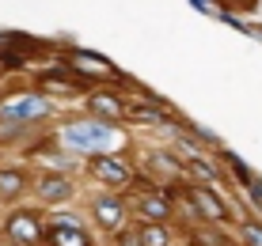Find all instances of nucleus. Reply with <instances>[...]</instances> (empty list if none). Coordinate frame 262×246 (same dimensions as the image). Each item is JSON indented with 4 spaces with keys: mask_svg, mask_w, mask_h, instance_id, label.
Listing matches in <instances>:
<instances>
[{
    "mask_svg": "<svg viewBox=\"0 0 262 246\" xmlns=\"http://www.w3.org/2000/svg\"><path fill=\"white\" fill-rule=\"evenodd\" d=\"M38 193H42V201L57 205V201H69V197H72V186H69L65 178H42Z\"/></svg>",
    "mask_w": 262,
    "mask_h": 246,
    "instance_id": "9",
    "label": "nucleus"
},
{
    "mask_svg": "<svg viewBox=\"0 0 262 246\" xmlns=\"http://www.w3.org/2000/svg\"><path fill=\"white\" fill-rule=\"evenodd\" d=\"M46 114H50V106H46V99H38V95H15L12 103L0 106V117H4V121H34V117H46Z\"/></svg>",
    "mask_w": 262,
    "mask_h": 246,
    "instance_id": "1",
    "label": "nucleus"
},
{
    "mask_svg": "<svg viewBox=\"0 0 262 246\" xmlns=\"http://www.w3.org/2000/svg\"><path fill=\"white\" fill-rule=\"evenodd\" d=\"M118 246H141V231H129V227H122V231H118Z\"/></svg>",
    "mask_w": 262,
    "mask_h": 246,
    "instance_id": "17",
    "label": "nucleus"
},
{
    "mask_svg": "<svg viewBox=\"0 0 262 246\" xmlns=\"http://www.w3.org/2000/svg\"><path fill=\"white\" fill-rule=\"evenodd\" d=\"M224 159H228V167L236 170V178L243 182V186H251V182H255V175H251V170H247V163H243V159L236 156V152H224Z\"/></svg>",
    "mask_w": 262,
    "mask_h": 246,
    "instance_id": "14",
    "label": "nucleus"
},
{
    "mask_svg": "<svg viewBox=\"0 0 262 246\" xmlns=\"http://www.w3.org/2000/svg\"><path fill=\"white\" fill-rule=\"evenodd\" d=\"M92 110L99 117H122V103H118V99H111V95H95L92 99Z\"/></svg>",
    "mask_w": 262,
    "mask_h": 246,
    "instance_id": "12",
    "label": "nucleus"
},
{
    "mask_svg": "<svg viewBox=\"0 0 262 246\" xmlns=\"http://www.w3.org/2000/svg\"><path fill=\"white\" fill-rule=\"evenodd\" d=\"M72 65H76V68H84V72H88V68H92V72H103L106 80L114 76V68L106 65L103 57H92V53H76V57H72Z\"/></svg>",
    "mask_w": 262,
    "mask_h": 246,
    "instance_id": "11",
    "label": "nucleus"
},
{
    "mask_svg": "<svg viewBox=\"0 0 262 246\" xmlns=\"http://www.w3.org/2000/svg\"><path fill=\"white\" fill-rule=\"evenodd\" d=\"M190 201H194V208L205 216V220H216V224H224L228 220V208H224V201L216 193H209V189H190Z\"/></svg>",
    "mask_w": 262,
    "mask_h": 246,
    "instance_id": "5",
    "label": "nucleus"
},
{
    "mask_svg": "<svg viewBox=\"0 0 262 246\" xmlns=\"http://www.w3.org/2000/svg\"><path fill=\"white\" fill-rule=\"evenodd\" d=\"M92 175L99 182H106V186H122V182H129V167H125L118 156H95L92 159Z\"/></svg>",
    "mask_w": 262,
    "mask_h": 246,
    "instance_id": "4",
    "label": "nucleus"
},
{
    "mask_svg": "<svg viewBox=\"0 0 262 246\" xmlns=\"http://www.w3.org/2000/svg\"><path fill=\"white\" fill-rule=\"evenodd\" d=\"M190 170H194L198 178H209V182L216 178V167H209V163H205V159H194V163H190Z\"/></svg>",
    "mask_w": 262,
    "mask_h": 246,
    "instance_id": "15",
    "label": "nucleus"
},
{
    "mask_svg": "<svg viewBox=\"0 0 262 246\" xmlns=\"http://www.w3.org/2000/svg\"><path fill=\"white\" fill-rule=\"evenodd\" d=\"M95 216H99L103 227H118V231H122V220H125L122 197H99V201H95Z\"/></svg>",
    "mask_w": 262,
    "mask_h": 246,
    "instance_id": "6",
    "label": "nucleus"
},
{
    "mask_svg": "<svg viewBox=\"0 0 262 246\" xmlns=\"http://www.w3.org/2000/svg\"><path fill=\"white\" fill-rule=\"evenodd\" d=\"M239 4H243V8H247V4H255V0H239Z\"/></svg>",
    "mask_w": 262,
    "mask_h": 246,
    "instance_id": "18",
    "label": "nucleus"
},
{
    "mask_svg": "<svg viewBox=\"0 0 262 246\" xmlns=\"http://www.w3.org/2000/svg\"><path fill=\"white\" fill-rule=\"evenodd\" d=\"M46 239L53 246H92V239L84 235V227H61V224H53L46 231Z\"/></svg>",
    "mask_w": 262,
    "mask_h": 246,
    "instance_id": "7",
    "label": "nucleus"
},
{
    "mask_svg": "<svg viewBox=\"0 0 262 246\" xmlns=\"http://www.w3.org/2000/svg\"><path fill=\"white\" fill-rule=\"evenodd\" d=\"M141 246H167V231L160 224H144L141 227Z\"/></svg>",
    "mask_w": 262,
    "mask_h": 246,
    "instance_id": "13",
    "label": "nucleus"
},
{
    "mask_svg": "<svg viewBox=\"0 0 262 246\" xmlns=\"http://www.w3.org/2000/svg\"><path fill=\"white\" fill-rule=\"evenodd\" d=\"M8 235H12L19 246H34L46 231L38 227V216H34V212H15L12 220H8Z\"/></svg>",
    "mask_w": 262,
    "mask_h": 246,
    "instance_id": "3",
    "label": "nucleus"
},
{
    "mask_svg": "<svg viewBox=\"0 0 262 246\" xmlns=\"http://www.w3.org/2000/svg\"><path fill=\"white\" fill-rule=\"evenodd\" d=\"M27 186V175L15 167L0 170V201H12V197H19V189Z\"/></svg>",
    "mask_w": 262,
    "mask_h": 246,
    "instance_id": "8",
    "label": "nucleus"
},
{
    "mask_svg": "<svg viewBox=\"0 0 262 246\" xmlns=\"http://www.w3.org/2000/svg\"><path fill=\"white\" fill-rule=\"evenodd\" d=\"M65 140L72 144V148H103V144H111L114 136L106 125H99V121H76V125H69L65 129Z\"/></svg>",
    "mask_w": 262,
    "mask_h": 246,
    "instance_id": "2",
    "label": "nucleus"
},
{
    "mask_svg": "<svg viewBox=\"0 0 262 246\" xmlns=\"http://www.w3.org/2000/svg\"><path fill=\"white\" fill-rule=\"evenodd\" d=\"M243 239L251 246H262V224H243Z\"/></svg>",
    "mask_w": 262,
    "mask_h": 246,
    "instance_id": "16",
    "label": "nucleus"
},
{
    "mask_svg": "<svg viewBox=\"0 0 262 246\" xmlns=\"http://www.w3.org/2000/svg\"><path fill=\"white\" fill-rule=\"evenodd\" d=\"M137 208H141V216H148V220H167V212H171V205L164 201V197H156V193H148V197H141L137 201Z\"/></svg>",
    "mask_w": 262,
    "mask_h": 246,
    "instance_id": "10",
    "label": "nucleus"
}]
</instances>
